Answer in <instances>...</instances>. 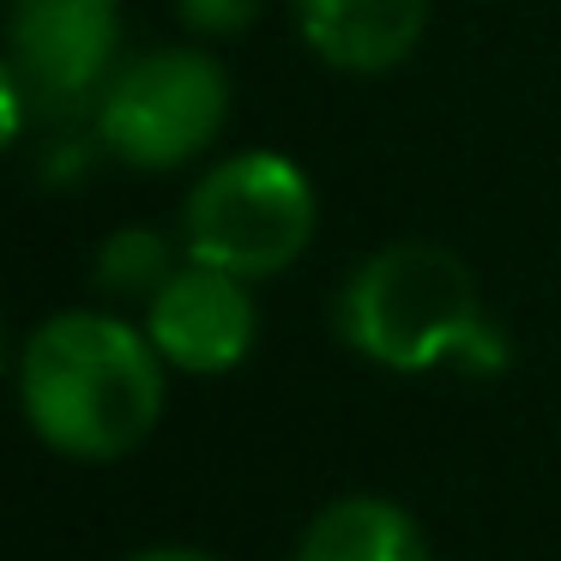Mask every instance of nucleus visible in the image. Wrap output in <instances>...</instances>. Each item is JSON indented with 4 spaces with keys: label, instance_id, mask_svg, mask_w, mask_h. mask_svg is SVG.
Returning a JSON list of instances; mask_svg holds the SVG:
<instances>
[{
    "label": "nucleus",
    "instance_id": "obj_1",
    "mask_svg": "<svg viewBox=\"0 0 561 561\" xmlns=\"http://www.w3.org/2000/svg\"><path fill=\"white\" fill-rule=\"evenodd\" d=\"M170 363L115 308H61L19 351V404L43 447L67 459H122L158 428Z\"/></svg>",
    "mask_w": 561,
    "mask_h": 561
},
{
    "label": "nucleus",
    "instance_id": "obj_2",
    "mask_svg": "<svg viewBox=\"0 0 561 561\" xmlns=\"http://www.w3.org/2000/svg\"><path fill=\"white\" fill-rule=\"evenodd\" d=\"M332 327L363 363L387 375H501L507 332L489 320L477 272L440 242H387L351 266Z\"/></svg>",
    "mask_w": 561,
    "mask_h": 561
},
{
    "label": "nucleus",
    "instance_id": "obj_3",
    "mask_svg": "<svg viewBox=\"0 0 561 561\" xmlns=\"http://www.w3.org/2000/svg\"><path fill=\"white\" fill-rule=\"evenodd\" d=\"M320 230V194L290 151L242 146L206 163L182 199V248L187 260L224 266L248 284H266L308 254Z\"/></svg>",
    "mask_w": 561,
    "mask_h": 561
},
{
    "label": "nucleus",
    "instance_id": "obj_4",
    "mask_svg": "<svg viewBox=\"0 0 561 561\" xmlns=\"http://www.w3.org/2000/svg\"><path fill=\"white\" fill-rule=\"evenodd\" d=\"M230 103L236 85L218 55L199 43H163L115 67L91 110V139L127 170L163 175L218 146V134L230 127Z\"/></svg>",
    "mask_w": 561,
    "mask_h": 561
},
{
    "label": "nucleus",
    "instance_id": "obj_5",
    "mask_svg": "<svg viewBox=\"0 0 561 561\" xmlns=\"http://www.w3.org/2000/svg\"><path fill=\"white\" fill-rule=\"evenodd\" d=\"M122 61V0H13L7 73L25 85L37 122L73 127L91 115Z\"/></svg>",
    "mask_w": 561,
    "mask_h": 561
},
{
    "label": "nucleus",
    "instance_id": "obj_6",
    "mask_svg": "<svg viewBox=\"0 0 561 561\" xmlns=\"http://www.w3.org/2000/svg\"><path fill=\"white\" fill-rule=\"evenodd\" d=\"M146 332L175 375H230L260 339L254 284L206 260H182L175 278L146 302Z\"/></svg>",
    "mask_w": 561,
    "mask_h": 561
},
{
    "label": "nucleus",
    "instance_id": "obj_7",
    "mask_svg": "<svg viewBox=\"0 0 561 561\" xmlns=\"http://www.w3.org/2000/svg\"><path fill=\"white\" fill-rule=\"evenodd\" d=\"M296 37L344 79L399 73L428 37V0H290Z\"/></svg>",
    "mask_w": 561,
    "mask_h": 561
},
{
    "label": "nucleus",
    "instance_id": "obj_8",
    "mask_svg": "<svg viewBox=\"0 0 561 561\" xmlns=\"http://www.w3.org/2000/svg\"><path fill=\"white\" fill-rule=\"evenodd\" d=\"M296 561H428V537L399 501L344 495L314 513L296 543Z\"/></svg>",
    "mask_w": 561,
    "mask_h": 561
},
{
    "label": "nucleus",
    "instance_id": "obj_9",
    "mask_svg": "<svg viewBox=\"0 0 561 561\" xmlns=\"http://www.w3.org/2000/svg\"><path fill=\"white\" fill-rule=\"evenodd\" d=\"M187 260L182 236H163V230H146V224H127V230H110L91 254V278H98L103 296L115 302H151L163 284L175 278V266Z\"/></svg>",
    "mask_w": 561,
    "mask_h": 561
},
{
    "label": "nucleus",
    "instance_id": "obj_10",
    "mask_svg": "<svg viewBox=\"0 0 561 561\" xmlns=\"http://www.w3.org/2000/svg\"><path fill=\"white\" fill-rule=\"evenodd\" d=\"M260 13H266V0H175V19H182L194 37H206V43L254 31Z\"/></svg>",
    "mask_w": 561,
    "mask_h": 561
},
{
    "label": "nucleus",
    "instance_id": "obj_11",
    "mask_svg": "<svg viewBox=\"0 0 561 561\" xmlns=\"http://www.w3.org/2000/svg\"><path fill=\"white\" fill-rule=\"evenodd\" d=\"M134 561H211V556H199V549H146Z\"/></svg>",
    "mask_w": 561,
    "mask_h": 561
}]
</instances>
